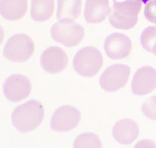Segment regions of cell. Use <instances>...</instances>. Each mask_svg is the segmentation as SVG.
Masks as SVG:
<instances>
[{
    "mask_svg": "<svg viewBox=\"0 0 156 148\" xmlns=\"http://www.w3.org/2000/svg\"><path fill=\"white\" fill-rule=\"evenodd\" d=\"M144 15L149 22L156 26V0H150L146 4Z\"/></svg>",
    "mask_w": 156,
    "mask_h": 148,
    "instance_id": "21",
    "label": "cell"
},
{
    "mask_svg": "<svg viewBox=\"0 0 156 148\" xmlns=\"http://www.w3.org/2000/svg\"><path fill=\"white\" fill-rule=\"evenodd\" d=\"M32 91V85L28 77L21 74H12L6 79L3 92L8 101L20 102L27 99Z\"/></svg>",
    "mask_w": 156,
    "mask_h": 148,
    "instance_id": "7",
    "label": "cell"
},
{
    "mask_svg": "<svg viewBox=\"0 0 156 148\" xmlns=\"http://www.w3.org/2000/svg\"><path fill=\"white\" fill-rule=\"evenodd\" d=\"M142 113L149 119L156 121V96L145 100L142 106Z\"/></svg>",
    "mask_w": 156,
    "mask_h": 148,
    "instance_id": "20",
    "label": "cell"
},
{
    "mask_svg": "<svg viewBox=\"0 0 156 148\" xmlns=\"http://www.w3.org/2000/svg\"><path fill=\"white\" fill-rule=\"evenodd\" d=\"M35 52V43L26 34H18L10 37L5 45L3 55L14 63H23L32 57Z\"/></svg>",
    "mask_w": 156,
    "mask_h": 148,
    "instance_id": "3",
    "label": "cell"
},
{
    "mask_svg": "<svg viewBox=\"0 0 156 148\" xmlns=\"http://www.w3.org/2000/svg\"><path fill=\"white\" fill-rule=\"evenodd\" d=\"M139 127L135 120L125 118L117 121L112 129L115 141L122 145H129L138 138Z\"/></svg>",
    "mask_w": 156,
    "mask_h": 148,
    "instance_id": "11",
    "label": "cell"
},
{
    "mask_svg": "<svg viewBox=\"0 0 156 148\" xmlns=\"http://www.w3.org/2000/svg\"><path fill=\"white\" fill-rule=\"evenodd\" d=\"M28 8V0H1V14L7 21H15L23 18Z\"/></svg>",
    "mask_w": 156,
    "mask_h": 148,
    "instance_id": "13",
    "label": "cell"
},
{
    "mask_svg": "<svg viewBox=\"0 0 156 148\" xmlns=\"http://www.w3.org/2000/svg\"><path fill=\"white\" fill-rule=\"evenodd\" d=\"M43 69L50 74H56L66 69L69 63L67 53L62 48L53 46L44 50L40 57Z\"/></svg>",
    "mask_w": 156,
    "mask_h": 148,
    "instance_id": "8",
    "label": "cell"
},
{
    "mask_svg": "<svg viewBox=\"0 0 156 148\" xmlns=\"http://www.w3.org/2000/svg\"><path fill=\"white\" fill-rule=\"evenodd\" d=\"M81 119V113L76 107L64 105L59 106L53 113L50 125L55 132H69L78 126Z\"/></svg>",
    "mask_w": 156,
    "mask_h": 148,
    "instance_id": "6",
    "label": "cell"
},
{
    "mask_svg": "<svg viewBox=\"0 0 156 148\" xmlns=\"http://www.w3.org/2000/svg\"><path fill=\"white\" fill-rule=\"evenodd\" d=\"M81 8V0H57V20L75 21L80 16Z\"/></svg>",
    "mask_w": 156,
    "mask_h": 148,
    "instance_id": "14",
    "label": "cell"
},
{
    "mask_svg": "<svg viewBox=\"0 0 156 148\" xmlns=\"http://www.w3.org/2000/svg\"><path fill=\"white\" fill-rule=\"evenodd\" d=\"M132 91L136 96H145L156 88V70L144 66L135 72L132 81Z\"/></svg>",
    "mask_w": 156,
    "mask_h": 148,
    "instance_id": "10",
    "label": "cell"
},
{
    "mask_svg": "<svg viewBox=\"0 0 156 148\" xmlns=\"http://www.w3.org/2000/svg\"><path fill=\"white\" fill-rule=\"evenodd\" d=\"M111 8L116 13L125 15H139L143 2L142 0H112Z\"/></svg>",
    "mask_w": 156,
    "mask_h": 148,
    "instance_id": "17",
    "label": "cell"
},
{
    "mask_svg": "<svg viewBox=\"0 0 156 148\" xmlns=\"http://www.w3.org/2000/svg\"><path fill=\"white\" fill-rule=\"evenodd\" d=\"M104 50L107 56L111 59H126L131 53L132 42L128 36L121 33H114L105 40Z\"/></svg>",
    "mask_w": 156,
    "mask_h": 148,
    "instance_id": "9",
    "label": "cell"
},
{
    "mask_svg": "<svg viewBox=\"0 0 156 148\" xmlns=\"http://www.w3.org/2000/svg\"><path fill=\"white\" fill-rule=\"evenodd\" d=\"M44 109L42 104L30 99L16 106L12 113V125L21 133H27L36 129L44 119Z\"/></svg>",
    "mask_w": 156,
    "mask_h": 148,
    "instance_id": "1",
    "label": "cell"
},
{
    "mask_svg": "<svg viewBox=\"0 0 156 148\" xmlns=\"http://www.w3.org/2000/svg\"><path fill=\"white\" fill-rule=\"evenodd\" d=\"M109 0H86L84 16L90 24H97L105 21L109 15Z\"/></svg>",
    "mask_w": 156,
    "mask_h": 148,
    "instance_id": "12",
    "label": "cell"
},
{
    "mask_svg": "<svg viewBox=\"0 0 156 148\" xmlns=\"http://www.w3.org/2000/svg\"><path fill=\"white\" fill-rule=\"evenodd\" d=\"M53 40L66 47L73 48L83 40L85 29L75 21H62L55 23L50 28Z\"/></svg>",
    "mask_w": 156,
    "mask_h": 148,
    "instance_id": "4",
    "label": "cell"
},
{
    "mask_svg": "<svg viewBox=\"0 0 156 148\" xmlns=\"http://www.w3.org/2000/svg\"><path fill=\"white\" fill-rule=\"evenodd\" d=\"M130 74V68L127 64L111 65L101 74L99 78V85L105 92L118 91L127 85Z\"/></svg>",
    "mask_w": 156,
    "mask_h": 148,
    "instance_id": "5",
    "label": "cell"
},
{
    "mask_svg": "<svg viewBox=\"0 0 156 148\" xmlns=\"http://www.w3.org/2000/svg\"><path fill=\"white\" fill-rule=\"evenodd\" d=\"M55 10V0H32L30 9L32 19L37 22L48 21Z\"/></svg>",
    "mask_w": 156,
    "mask_h": 148,
    "instance_id": "15",
    "label": "cell"
},
{
    "mask_svg": "<svg viewBox=\"0 0 156 148\" xmlns=\"http://www.w3.org/2000/svg\"><path fill=\"white\" fill-rule=\"evenodd\" d=\"M74 148H102V143L99 136L92 132L80 134L74 139Z\"/></svg>",
    "mask_w": 156,
    "mask_h": 148,
    "instance_id": "18",
    "label": "cell"
},
{
    "mask_svg": "<svg viewBox=\"0 0 156 148\" xmlns=\"http://www.w3.org/2000/svg\"><path fill=\"white\" fill-rule=\"evenodd\" d=\"M135 148H156V143L153 141L149 139H143L139 141L135 145Z\"/></svg>",
    "mask_w": 156,
    "mask_h": 148,
    "instance_id": "22",
    "label": "cell"
},
{
    "mask_svg": "<svg viewBox=\"0 0 156 148\" xmlns=\"http://www.w3.org/2000/svg\"><path fill=\"white\" fill-rule=\"evenodd\" d=\"M152 53H153L154 55V56L156 57V42L154 43V46H153Z\"/></svg>",
    "mask_w": 156,
    "mask_h": 148,
    "instance_id": "23",
    "label": "cell"
},
{
    "mask_svg": "<svg viewBox=\"0 0 156 148\" xmlns=\"http://www.w3.org/2000/svg\"><path fill=\"white\" fill-rule=\"evenodd\" d=\"M73 69L78 75L91 78L101 69L103 57L101 52L94 46H86L78 50L73 59Z\"/></svg>",
    "mask_w": 156,
    "mask_h": 148,
    "instance_id": "2",
    "label": "cell"
},
{
    "mask_svg": "<svg viewBox=\"0 0 156 148\" xmlns=\"http://www.w3.org/2000/svg\"><path fill=\"white\" fill-rule=\"evenodd\" d=\"M156 41V26H150L144 29L140 35V43L143 48L152 53Z\"/></svg>",
    "mask_w": 156,
    "mask_h": 148,
    "instance_id": "19",
    "label": "cell"
},
{
    "mask_svg": "<svg viewBox=\"0 0 156 148\" xmlns=\"http://www.w3.org/2000/svg\"><path fill=\"white\" fill-rule=\"evenodd\" d=\"M138 15H125L120 14L111 8L109 22L114 28L122 30H129L135 27L138 21Z\"/></svg>",
    "mask_w": 156,
    "mask_h": 148,
    "instance_id": "16",
    "label": "cell"
},
{
    "mask_svg": "<svg viewBox=\"0 0 156 148\" xmlns=\"http://www.w3.org/2000/svg\"><path fill=\"white\" fill-rule=\"evenodd\" d=\"M142 2H143V4H144L146 5V4H147V3L149 2L150 0H142Z\"/></svg>",
    "mask_w": 156,
    "mask_h": 148,
    "instance_id": "24",
    "label": "cell"
}]
</instances>
